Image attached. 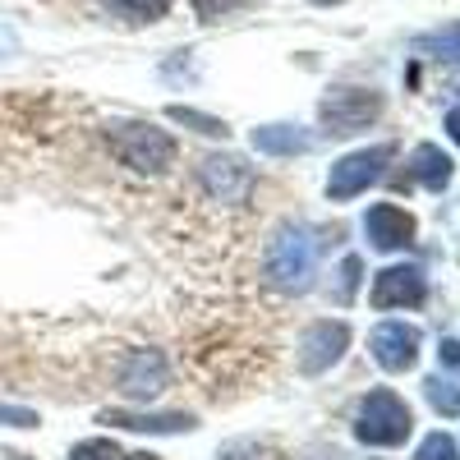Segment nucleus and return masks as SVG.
I'll list each match as a JSON object with an SVG mask.
<instances>
[{"mask_svg": "<svg viewBox=\"0 0 460 460\" xmlns=\"http://www.w3.org/2000/svg\"><path fill=\"white\" fill-rule=\"evenodd\" d=\"M345 345H350V327L345 323H314L299 341V368L304 373H327L345 355Z\"/></svg>", "mask_w": 460, "mask_h": 460, "instance_id": "9", "label": "nucleus"}, {"mask_svg": "<svg viewBox=\"0 0 460 460\" xmlns=\"http://www.w3.org/2000/svg\"><path fill=\"white\" fill-rule=\"evenodd\" d=\"M166 355L162 350H134L120 368V392L134 396V401H152L166 392Z\"/></svg>", "mask_w": 460, "mask_h": 460, "instance_id": "11", "label": "nucleus"}, {"mask_svg": "<svg viewBox=\"0 0 460 460\" xmlns=\"http://www.w3.org/2000/svg\"><path fill=\"white\" fill-rule=\"evenodd\" d=\"M414 433V414L396 392H368L359 401V419H355V438L364 447H401Z\"/></svg>", "mask_w": 460, "mask_h": 460, "instance_id": "3", "label": "nucleus"}, {"mask_svg": "<svg viewBox=\"0 0 460 460\" xmlns=\"http://www.w3.org/2000/svg\"><path fill=\"white\" fill-rule=\"evenodd\" d=\"M106 5V14L111 19H120V23H157V19H166V0H102Z\"/></svg>", "mask_w": 460, "mask_h": 460, "instance_id": "15", "label": "nucleus"}, {"mask_svg": "<svg viewBox=\"0 0 460 460\" xmlns=\"http://www.w3.org/2000/svg\"><path fill=\"white\" fill-rule=\"evenodd\" d=\"M424 396H429V405H433L438 414H460V387H456V382L429 377V382H424Z\"/></svg>", "mask_w": 460, "mask_h": 460, "instance_id": "18", "label": "nucleus"}, {"mask_svg": "<svg viewBox=\"0 0 460 460\" xmlns=\"http://www.w3.org/2000/svg\"><path fill=\"white\" fill-rule=\"evenodd\" d=\"M429 295V281L419 267H387V272L373 277V309H414V304H424Z\"/></svg>", "mask_w": 460, "mask_h": 460, "instance_id": "7", "label": "nucleus"}, {"mask_svg": "<svg viewBox=\"0 0 460 460\" xmlns=\"http://www.w3.org/2000/svg\"><path fill=\"white\" fill-rule=\"evenodd\" d=\"M318 115H323L327 134H359L382 115V97L373 88H332L318 102Z\"/></svg>", "mask_w": 460, "mask_h": 460, "instance_id": "4", "label": "nucleus"}, {"mask_svg": "<svg viewBox=\"0 0 460 460\" xmlns=\"http://www.w3.org/2000/svg\"><path fill=\"white\" fill-rule=\"evenodd\" d=\"M438 355H442V364H447L451 373H460V341H442Z\"/></svg>", "mask_w": 460, "mask_h": 460, "instance_id": "23", "label": "nucleus"}, {"mask_svg": "<svg viewBox=\"0 0 460 460\" xmlns=\"http://www.w3.org/2000/svg\"><path fill=\"white\" fill-rule=\"evenodd\" d=\"M171 120H175V125H194V129L208 134V138H226V134H230L226 120H217V115H203V111H194V106H171Z\"/></svg>", "mask_w": 460, "mask_h": 460, "instance_id": "17", "label": "nucleus"}, {"mask_svg": "<svg viewBox=\"0 0 460 460\" xmlns=\"http://www.w3.org/2000/svg\"><path fill=\"white\" fill-rule=\"evenodd\" d=\"M451 157L438 147V143H419L414 152H410V175L424 184V189H433V194H442V189L451 184Z\"/></svg>", "mask_w": 460, "mask_h": 460, "instance_id": "13", "label": "nucleus"}, {"mask_svg": "<svg viewBox=\"0 0 460 460\" xmlns=\"http://www.w3.org/2000/svg\"><path fill=\"white\" fill-rule=\"evenodd\" d=\"M364 235H368L373 249L396 253V249H405L414 240V217L405 208H396V203H373L364 212Z\"/></svg>", "mask_w": 460, "mask_h": 460, "instance_id": "10", "label": "nucleus"}, {"mask_svg": "<svg viewBox=\"0 0 460 460\" xmlns=\"http://www.w3.org/2000/svg\"><path fill=\"white\" fill-rule=\"evenodd\" d=\"M314 5H345V0H314Z\"/></svg>", "mask_w": 460, "mask_h": 460, "instance_id": "25", "label": "nucleus"}, {"mask_svg": "<svg viewBox=\"0 0 460 460\" xmlns=\"http://www.w3.org/2000/svg\"><path fill=\"white\" fill-rule=\"evenodd\" d=\"M447 129H451V138L460 143V111H451V115H447Z\"/></svg>", "mask_w": 460, "mask_h": 460, "instance_id": "24", "label": "nucleus"}, {"mask_svg": "<svg viewBox=\"0 0 460 460\" xmlns=\"http://www.w3.org/2000/svg\"><path fill=\"white\" fill-rule=\"evenodd\" d=\"M102 424L129 429V433H189V429H199L194 414H134V410H106Z\"/></svg>", "mask_w": 460, "mask_h": 460, "instance_id": "12", "label": "nucleus"}, {"mask_svg": "<svg viewBox=\"0 0 460 460\" xmlns=\"http://www.w3.org/2000/svg\"><path fill=\"white\" fill-rule=\"evenodd\" d=\"M359 272H364V267H359V258H345V262H341V299H350V295H355V286H359Z\"/></svg>", "mask_w": 460, "mask_h": 460, "instance_id": "22", "label": "nucleus"}, {"mask_svg": "<svg viewBox=\"0 0 460 460\" xmlns=\"http://www.w3.org/2000/svg\"><path fill=\"white\" fill-rule=\"evenodd\" d=\"M0 424L5 429H37V414L23 405H0Z\"/></svg>", "mask_w": 460, "mask_h": 460, "instance_id": "21", "label": "nucleus"}, {"mask_svg": "<svg viewBox=\"0 0 460 460\" xmlns=\"http://www.w3.org/2000/svg\"><path fill=\"white\" fill-rule=\"evenodd\" d=\"M69 460H125V451L115 447L111 438H88V442H79L69 451Z\"/></svg>", "mask_w": 460, "mask_h": 460, "instance_id": "20", "label": "nucleus"}, {"mask_svg": "<svg viewBox=\"0 0 460 460\" xmlns=\"http://www.w3.org/2000/svg\"><path fill=\"white\" fill-rule=\"evenodd\" d=\"M368 350H373L377 368L405 373V368H414V359H419V327L396 323V318H392V323H377L373 336H368Z\"/></svg>", "mask_w": 460, "mask_h": 460, "instance_id": "6", "label": "nucleus"}, {"mask_svg": "<svg viewBox=\"0 0 460 460\" xmlns=\"http://www.w3.org/2000/svg\"><path fill=\"white\" fill-rule=\"evenodd\" d=\"M414 51L419 56H438V60H460V23H447L438 32L414 37Z\"/></svg>", "mask_w": 460, "mask_h": 460, "instance_id": "16", "label": "nucleus"}, {"mask_svg": "<svg viewBox=\"0 0 460 460\" xmlns=\"http://www.w3.org/2000/svg\"><path fill=\"white\" fill-rule=\"evenodd\" d=\"M392 162V143H377V147H359L350 157H341L327 175V199L345 203V199H359L373 180H382V166Z\"/></svg>", "mask_w": 460, "mask_h": 460, "instance_id": "5", "label": "nucleus"}, {"mask_svg": "<svg viewBox=\"0 0 460 460\" xmlns=\"http://www.w3.org/2000/svg\"><path fill=\"white\" fill-rule=\"evenodd\" d=\"M309 134L299 125H258L253 129V147L267 152V157H295V152H309Z\"/></svg>", "mask_w": 460, "mask_h": 460, "instance_id": "14", "label": "nucleus"}, {"mask_svg": "<svg viewBox=\"0 0 460 460\" xmlns=\"http://www.w3.org/2000/svg\"><path fill=\"white\" fill-rule=\"evenodd\" d=\"M314 267H318L314 235L304 226H281L267 244V281L277 290H309Z\"/></svg>", "mask_w": 460, "mask_h": 460, "instance_id": "2", "label": "nucleus"}, {"mask_svg": "<svg viewBox=\"0 0 460 460\" xmlns=\"http://www.w3.org/2000/svg\"><path fill=\"white\" fill-rule=\"evenodd\" d=\"M199 184L208 189V199L217 203H244L253 189V171L240 157H208L199 166Z\"/></svg>", "mask_w": 460, "mask_h": 460, "instance_id": "8", "label": "nucleus"}, {"mask_svg": "<svg viewBox=\"0 0 460 460\" xmlns=\"http://www.w3.org/2000/svg\"><path fill=\"white\" fill-rule=\"evenodd\" d=\"M106 143L111 152L120 157L125 166L143 171V175H157L175 162V138L157 125H138V120H115L106 125Z\"/></svg>", "mask_w": 460, "mask_h": 460, "instance_id": "1", "label": "nucleus"}, {"mask_svg": "<svg viewBox=\"0 0 460 460\" xmlns=\"http://www.w3.org/2000/svg\"><path fill=\"white\" fill-rule=\"evenodd\" d=\"M414 460H460V447H456V438H447V433H429L424 442H419Z\"/></svg>", "mask_w": 460, "mask_h": 460, "instance_id": "19", "label": "nucleus"}]
</instances>
